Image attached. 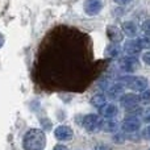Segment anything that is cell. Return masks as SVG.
<instances>
[{"label":"cell","instance_id":"3","mask_svg":"<svg viewBox=\"0 0 150 150\" xmlns=\"http://www.w3.org/2000/svg\"><path fill=\"white\" fill-rule=\"evenodd\" d=\"M119 66L125 73H134L136 70L140 69V61L136 55H125L120 58Z\"/></svg>","mask_w":150,"mask_h":150},{"label":"cell","instance_id":"22","mask_svg":"<svg viewBox=\"0 0 150 150\" xmlns=\"http://www.w3.org/2000/svg\"><path fill=\"white\" fill-rule=\"evenodd\" d=\"M142 61H144V62H145L148 66H150V50L142 54Z\"/></svg>","mask_w":150,"mask_h":150},{"label":"cell","instance_id":"5","mask_svg":"<svg viewBox=\"0 0 150 150\" xmlns=\"http://www.w3.org/2000/svg\"><path fill=\"white\" fill-rule=\"evenodd\" d=\"M83 9L88 16H95L103 9V0H84Z\"/></svg>","mask_w":150,"mask_h":150},{"label":"cell","instance_id":"27","mask_svg":"<svg viewBox=\"0 0 150 150\" xmlns=\"http://www.w3.org/2000/svg\"><path fill=\"white\" fill-rule=\"evenodd\" d=\"M95 150H98V149H95Z\"/></svg>","mask_w":150,"mask_h":150},{"label":"cell","instance_id":"14","mask_svg":"<svg viewBox=\"0 0 150 150\" xmlns=\"http://www.w3.org/2000/svg\"><path fill=\"white\" fill-rule=\"evenodd\" d=\"M119 128H120V124L113 119H107L105 121L101 122V130H104V132L115 133L119 130Z\"/></svg>","mask_w":150,"mask_h":150},{"label":"cell","instance_id":"20","mask_svg":"<svg viewBox=\"0 0 150 150\" xmlns=\"http://www.w3.org/2000/svg\"><path fill=\"white\" fill-rule=\"evenodd\" d=\"M141 117L145 122L150 124V108H146V109H142V113H141Z\"/></svg>","mask_w":150,"mask_h":150},{"label":"cell","instance_id":"23","mask_svg":"<svg viewBox=\"0 0 150 150\" xmlns=\"http://www.w3.org/2000/svg\"><path fill=\"white\" fill-rule=\"evenodd\" d=\"M115 1H116L117 4H120V5H125V4H129L132 0H115Z\"/></svg>","mask_w":150,"mask_h":150},{"label":"cell","instance_id":"21","mask_svg":"<svg viewBox=\"0 0 150 150\" xmlns=\"http://www.w3.org/2000/svg\"><path fill=\"white\" fill-rule=\"evenodd\" d=\"M142 137L145 138V140H150V124L142 130Z\"/></svg>","mask_w":150,"mask_h":150},{"label":"cell","instance_id":"7","mask_svg":"<svg viewBox=\"0 0 150 150\" xmlns=\"http://www.w3.org/2000/svg\"><path fill=\"white\" fill-rule=\"evenodd\" d=\"M54 137L58 141H70L74 137V132L67 125H59L54 129Z\"/></svg>","mask_w":150,"mask_h":150},{"label":"cell","instance_id":"15","mask_svg":"<svg viewBox=\"0 0 150 150\" xmlns=\"http://www.w3.org/2000/svg\"><path fill=\"white\" fill-rule=\"evenodd\" d=\"M104 54L108 58H117L121 54V47L119 46V44H111L109 46H107Z\"/></svg>","mask_w":150,"mask_h":150},{"label":"cell","instance_id":"17","mask_svg":"<svg viewBox=\"0 0 150 150\" xmlns=\"http://www.w3.org/2000/svg\"><path fill=\"white\" fill-rule=\"evenodd\" d=\"M137 42H138V45H140L141 49H149L150 47V37H148V36L138 37Z\"/></svg>","mask_w":150,"mask_h":150},{"label":"cell","instance_id":"1","mask_svg":"<svg viewBox=\"0 0 150 150\" xmlns=\"http://www.w3.org/2000/svg\"><path fill=\"white\" fill-rule=\"evenodd\" d=\"M45 145H46V136L44 130L38 128L29 129L23 137L24 150H42Z\"/></svg>","mask_w":150,"mask_h":150},{"label":"cell","instance_id":"13","mask_svg":"<svg viewBox=\"0 0 150 150\" xmlns=\"http://www.w3.org/2000/svg\"><path fill=\"white\" fill-rule=\"evenodd\" d=\"M121 30L125 36H128V37L132 38V37H134L136 34H137L138 28L133 21H124V23L121 24Z\"/></svg>","mask_w":150,"mask_h":150},{"label":"cell","instance_id":"25","mask_svg":"<svg viewBox=\"0 0 150 150\" xmlns=\"http://www.w3.org/2000/svg\"><path fill=\"white\" fill-rule=\"evenodd\" d=\"M53 150H69V149H67V146H65V145H57L53 148Z\"/></svg>","mask_w":150,"mask_h":150},{"label":"cell","instance_id":"2","mask_svg":"<svg viewBox=\"0 0 150 150\" xmlns=\"http://www.w3.org/2000/svg\"><path fill=\"white\" fill-rule=\"evenodd\" d=\"M119 83H121L124 87H128L133 91H138V92L146 90L148 84H149L148 79H146L145 76H134V75H125V76H121Z\"/></svg>","mask_w":150,"mask_h":150},{"label":"cell","instance_id":"6","mask_svg":"<svg viewBox=\"0 0 150 150\" xmlns=\"http://www.w3.org/2000/svg\"><path fill=\"white\" fill-rule=\"evenodd\" d=\"M119 100H120L121 107H124L125 109L136 108V107H138V103H140V98H138V95L132 93V92L130 93H124Z\"/></svg>","mask_w":150,"mask_h":150},{"label":"cell","instance_id":"16","mask_svg":"<svg viewBox=\"0 0 150 150\" xmlns=\"http://www.w3.org/2000/svg\"><path fill=\"white\" fill-rule=\"evenodd\" d=\"M104 104H107V98L103 93H96V95H93L92 98H91V105L95 107V108L100 109Z\"/></svg>","mask_w":150,"mask_h":150},{"label":"cell","instance_id":"12","mask_svg":"<svg viewBox=\"0 0 150 150\" xmlns=\"http://www.w3.org/2000/svg\"><path fill=\"white\" fill-rule=\"evenodd\" d=\"M124 50L127 52L128 55H137V54H140L142 49L140 47L137 40H132V38H130V40H128V41L125 42Z\"/></svg>","mask_w":150,"mask_h":150},{"label":"cell","instance_id":"11","mask_svg":"<svg viewBox=\"0 0 150 150\" xmlns=\"http://www.w3.org/2000/svg\"><path fill=\"white\" fill-rule=\"evenodd\" d=\"M124 90L125 87L121 84V83H116V84L111 86L107 91V96H108L111 100H119L122 95H124Z\"/></svg>","mask_w":150,"mask_h":150},{"label":"cell","instance_id":"26","mask_svg":"<svg viewBox=\"0 0 150 150\" xmlns=\"http://www.w3.org/2000/svg\"><path fill=\"white\" fill-rule=\"evenodd\" d=\"M3 44H4V37H3L1 34H0V47L3 46Z\"/></svg>","mask_w":150,"mask_h":150},{"label":"cell","instance_id":"19","mask_svg":"<svg viewBox=\"0 0 150 150\" xmlns=\"http://www.w3.org/2000/svg\"><path fill=\"white\" fill-rule=\"evenodd\" d=\"M141 29H142V32H144V34H145V36L150 37V20H145V21H144L142 25H141Z\"/></svg>","mask_w":150,"mask_h":150},{"label":"cell","instance_id":"10","mask_svg":"<svg viewBox=\"0 0 150 150\" xmlns=\"http://www.w3.org/2000/svg\"><path fill=\"white\" fill-rule=\"evenodd\" d=\"M100 115L99 116L104 117V119H115V117L117 116V113H119V109H117V107L115 105V104L109 103V104H104L103 107H101L100 109Z\"/></svg>","mask_w":150,"mask_h":150},{"label":"cell","instance_id":"18","mask_svg":"<svg viewBox=\"0 0 150 150\" xmlns=\"http://www.w3.org/2000/svg\"><path fill=\"white\" fill-rule=\"evenodd\" d=\"M138 98H140V101H142V103H145V104L150 103V90L146 88V90L141 91V93L138 95Z\"/></svg>","mask_w":150,"mask_h":150},{"label":"cell","instance_id":"24","mask_svg":"<svg viewBox=\"0 0 150 150\" xmlns=\"http://www.w3.org/2000/svg\"><path fill=\"white\" fill-rule=\"evenodd\" d=\"M96 149L98 150H112V148L111 146H108V145H99Z\"/></svg>","mask_w":150,"mask_h":150},{"label":"cell","instance_id":"8","mask_svg":"<svg viewBox=\"0 0 150 150\" xmlns=\"http://www.w3.org/2000/svg\"><path fill=\"white\" fill-rule=\"evenodd\" d=\"M120 127L127 133H134L141 128V122L137 117H127V119L121 122Z\"/></svg>","mask_w":150,"mask_h":150},{"label":"cell","instance_id":"9","mask_svg":"<svg viewBox=\"0 0 150 150\" xmlns=\"http://www.w3.org/2000/svg\"><path fill=\"white\" fill-rule=\"evenodd\" d=\"M107 34H108V38L111 40V42H113V44H120L122 41V38H124L122 30L115 25H109L107 28Z\"/></svg>","mask_w":150,"mask_h":150},{"label":"cell","instance_id":"4","mask_svg":"<svg viewBox=\"0 0 150 150\" xmlns=\"http://www.w3.org/2000/svg\"><path fill=\"white\" fill-rule=\"evenodd\" d=\"M101 122H103V120L100 119L99 115H87L83 119V127L88 132H96V130L101 129Z\"/></svg>","mask_w":150,"mask_h":150}]
</instances>
